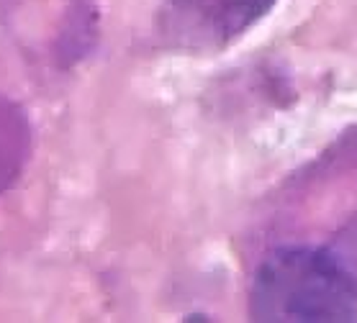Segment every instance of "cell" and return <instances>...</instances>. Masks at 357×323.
Listing matches in <instances>:
<instances>
[{
    "label": "cell",
    "mask_w": 357,
    "mask_h": 323,
    "mask_svg": "<svg viewBox=\"0 0 357 323\" xmlns=\"http://www.w3.org/2000/svg\"><path fill=\"white\" fill-rule=\"evenodd\" d=\"M250 313L268 323L357 321V277L334 251H275L252 280Z\"/></svg>",
    "instance_id": "cell-1"
},
{
    "label": "cell",
    "mask_w": 357,
    "mask_h": 323,
    "mask_svg": "<svg viewBox=\"0 0 357 323\" xmlns=\"http://www.w3.org/2000/svg\"><path fill=\"white\" fill-rule=\"evenodd\" d=\"M270 0H175L172 26L185 39H224L262 13Z\"/></svg>",
    "instance_id": "cell-2"
},
{
    "label": "cell",
    "mask_w": 357,
    "mask_h": 323,
    "mask_svg": "<svg viewBox=\"0 0 357 323\" xmlns=\"http://www.w3.org/2000/svg\"><path fill=\"white\" fill-rule=\"evenodd\" d=\"M29 149V129L24 116L0 97V190L16 178Z\"/></svg>",
    "instance_id": "cell-3"
},
{
    "label": "cell",
    "mask_w": 357,
    "mask_h": 323,
    "mask_svg": "<svg viewBox=\"0 0 357 323\" xmlns=\"http://www.w3.org/2000/svg\"><path fill=\"white\" fill-rule=\"evenodd\" d=\"M342 249L337 251V257L344 262V265L352 269V275L357 277V223L347 231V236H342L340 239Z\"/></svg>",
    "instance_id": "cell-4"
}]
</instances>
